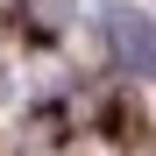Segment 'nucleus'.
Instances as JSON below:
<instances>
[{
    "instance_id": "f257e3e1",
    "label": "nucleus",
    "mask_w": 156,
    "mask_h": 156,
    "mask_svg": "<svg viewBox=\"0 0 156 156\" xmlns=\"http://www.w3.org/2000/svg\"><path fill=\"white\" fill-rule=\"evenodd\" d=\"M99 29H107V50H114L121 71H149V64H156V29H149L142 7H107Z\"/></svg>"
}]
</instances>
